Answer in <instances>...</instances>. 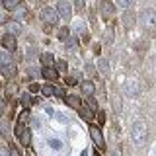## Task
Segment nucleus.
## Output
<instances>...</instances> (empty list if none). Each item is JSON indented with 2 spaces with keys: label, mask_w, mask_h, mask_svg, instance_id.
I'll return each instance as SVG.
<instances>
[{
  "label": "nucleus",
  "mask_w": 156,
  "mask_h": 156,
  "mask_svg": "<svg viewBox=\"0 0 156 156\" xmlns=\"http://www.w3.org/2000/svg\"><path fill=\"white\" fill-rule=\"evenodd\" d=\"M16 135H18V139H20V143H22L23 146H29V140H31V131L26 129L23 125H20L16 127Z\"/></svg>",
  "instance_id": "5"
},
{
  "label": "nucleus",
  "mask_w": 156,
  "mask_h": 156,
  "mask_svg": "<svg viewBox=\"0 0 156 156\" xmlns=\"http://www.w3.org/2000/svg\"><path fill=\"white\" fill-rule=\"evenodd\" d=\"M125 94L131 96V98H135V96L140 94V84L135 80V78H129V80L125 82Z\"/></svg>",
  "instance_id": "6"
},
{
  "label": "nucleus",
  "mask_w": 156,
  "mask_h": 156,
  "mask_svg": "<svg viewBox=\"0 0 156 156\" xmlns=\"http://www.w3.org/2000/svg\"><path fill=\"white\" fill-rule=\"evenodd\" d=\"M111 156H121V152H119V150H115V152L111 154Z\"/></svg>",
  "instance_id": "39"
},
{
  "label": "nucleus",
  "mask_w": 156,
  "mask_h": 156,
  "mask_svg": "<svg viewBox=\"0 0 156 156\" xmlns=\"http://www.w3.org/2000/svg\"><path fill=\"white\" fill-rule=\"evenodd\" d=\"M41 20L47 23V26H57V22H58L57 10H53V8H43V10H41Z\"/></svg>",
  "instance_id": "4"
},
{
  "label": "nucleus",
  "mask_w": 156,
  "mask_h": 156,
  "mask_svg": "<svg viewBox=\"0 0 156 156\" xmlns=\"http://www.w3.org/2000/svg\"><path fill=\"white\" fill-rule=\"evenodd\" d=\"M29 2H31V4H35V2H39V0H29Z\"/></svg>",
  "instance_id": "41"
},
{
  "label": "nucleus",
  "mask_w": 156,
  "mask_h": 156,
  "mask_svg": "<svg viewBox=\"0 0 156 156\" xmlns=\"http://www.w3.org/2000/svg\"><path fill=\"white\" fill-rule=\"evenodd\" d=\"M100 12L104 18H111L115 14V4L109 0H100Z\"/></svg>",
  "instance_id": "7"
},
{
  "label": "nucleus",
  "mask_w": 156,
  "mask_h": 156,
  "mask_svg": "<svg viewBox=\"0 0 156 156\" xmlns=\"http://www.w3.org/2000/svg\"><path fill=\"white\" fill-rule=\"evenodd\" d=\"M2 47L6 49L8 53L14 51V49H16V37L10 35V33H4V35H2Z\"/></svg>",
  "instance_id": "10"
},
{
  "label": "nucleus",
  "mask_w": 156,
  "mask_h": 156,
  "mask_svg": "<svg viewBox=\"0 0 156 156\" xmlns=\"http://www.w3.org/2000/svg\"><path fill=\"white\" fill-rule=\"evenodd\" d=\"M55 96H58V98H65V90H61V88H57Z\"/></svg>",
  "instance_id": "36"
},
{
  "label": "nucleus",
  "mask_w": 156,
  "mask_h": 156,
  "mask_svg": "<svg viewBox=\"0 0 156 156\" xmlns=\"http://www.w3.org/2000/svg\"><path fill=\"white\" fill-rule=\"evenodd\" d=\"M0 4H2V0H0Z\"/></svg>",
  "instance_id": "43"
},
{
  "label": "nucleus",
  "mask_w": 156,
  "mask_h": 156,
  "mask_svg": "<svg viewBox=\"0 0 156 156\" xmlns=\"http://www.w3.org/2000/svg\"><path fill=\"white\" fill-rule=\"evenodd\" d=\"M0 156H10V150L4 148V146H0Z\"/></svg>",
  "instance_id": "34"
},
{
  "label": "nucleus",
  "mask_w": 156,
  "mask_h": 156,
  "mask_svg": "<svg viewBox=\"0 0 156 156\" xmlns=\"http://www.w3.org/2000/svg\"><path fill=\"white\" fill-rule=\"evenodd\" d=\"M154 156H156V152H154Z\"/></svg>",
  "instance_id": "44"
},
{
  "label": "nucleus",
  "mask_w": 156,
  "mask_h": 156,
  "mask_svg": "<svg viewBox=\"0 0 156 156\" xmlns=\"http://www.w3.org/2000/svg\"><path fill=\"white\" fill-rule=\"evenodd\" d=\"M39 90H41V88H39L37 84H31V86H29V94H35V92H39Z\"/></svg>",
  "instance_id": "30"
},
{
  "label": "nucleus",
  "mask_w": 156,
  "mask_h": 156,
  "mask_svg": "<svg viewBox=\"0 0 156 156\" xmlns=\"http://www.w3.org/2000/svg\"><path fill=\"white\" fill-rule=\"evenodd\" d=\"M10 156H22V154L18 152V148H16V146H12V148H10Z\"/></svg>",
  "instance_id": "33"
},
{
  "label": "nucleus",
  "mask_w": 156,
  "mask_h": 156,
  "mask_svg": "<svg viewBox=\"0 0 156 156\" xmlns=\"http://www.w3.org/2000/svg\"><path fill=\"white\" fill-rule=\"evenodd\" d=\"M10 62H14L12 57H10V53L6 51V49H0V66H6V65H10Z\"/></svg>",
  "instance_id": "16"
},
{
  "label": "nucleus",
  "mask_w": 156,
  "mask_h": 156,
  "mask_svg": "<svg viewBox=\"0 0 156 156\" xmlns=\"http://www.w3.org/2000/svg\"><path fill=\"white\" fill-rule=\"evenodd\" d=\"M80 88H82V92H84L86 96H92L96 92V86H94V82H90V80H84L80 84Z\"/></svg>",
  "instance_id": "15"
},
{
  "label": "nucleus",
  "mask_w": 156,
  "mask_h": 156,
  "mask_svg": "<svg viewBox=\"0 0 156 156\" xmlns=\"http://www.w3.org/2000/svg\"><path fill=\"white\" fill-rule=\"evenodd\" d=\"M51 146H53V148H61V143H57V140L53 139V140H51Z\"/></svg>",
  "instance_id": "38"
},
{
  "label": "nucleus",
  "mask_w": 156,
  "mask_h": 156,
  "mask_svg": "<svg viewBox=\"0 0 156 156\" xmlns=\"http://www.w3.org/2000/svg\"><path fill=\"white\" fill-rule=\"evenodd\" d=\"M16 18H20V20H26V18H27V10L22 8V4L16 8Z\"/></svg>",
  "instance_id": "23"
},
{
  "label": "nucleus",
  "mask_w": 156,
  "mask_h": 156,
  "mask_svg": "<svg viewBox=\"0 0 156 156\" xmlns=\"http://www.w3.org/2000/svg\"><path fill=\"white\" fill-rule=\"evenodd\" d=\"M0 72H2L6 78H14V76H16V72H18L16 62H10V65H6V66H0Z\"/></svg>",
  "instance_id": "11"
},
{
  "label": "nucleus",
  "mask_w": 156,
  "mask_h": 156,
  "mask_svg": "<svg viewBox=\"0 0 156 156\" xmlns=\"http://www.w3.org/2000/svg\"><path fill=\"white\" fill-rule=\"evenodd\" d=\"M66 82L72 86V84H76V78H74V76H68V78H66Z\"/></svg>",
  "instance_id": "37"
},
{
  "label": "nucleus",
  "mask_w": 156,
  "mask_h": 156,
  "mask_svg": "<svg viewBox=\"0 0 156 156\" xmlns=\"http://www.w3.org/2000/svg\"><path fill=\"white\" fill-rule=\"evenodd\" d=\"M82 156H88V150H84V152H82Z\"/></svg>",
  "instance_id": "40"
},
{
  "label": "nucleus",
  "mask_w": 156,
  "mask_h": 156,
  "mask_svg": "<svg viewBox=\"0 0 156 156\" xmlns=\"http://www.w3.org/2000/svg\"><path fill=\"white\" fill-rule=\"evenodd\" d=\"M74 6H76V10H84V0H76Z\"/></svg>",
  "instance_id": "31"
},
{
  "label": "nucleus",
  "mask_w": 156,
  "mask_h": 156,
  "mask_svg": "<svg viewBox=\"0 0 156 156\" xmlns=\"http://www.w3.org/2000/svg\"><path fill=\"white\" fill-rule=\"evenodd\" d=\"M86 105L90 107L92 111H96V109H98V101H96V100H94L92 96H88V101H86Z\"/></svg>",
  "instance_id": "24"
},
{
  "label": "nucleus",
  "mask_w": 156,
  "mask_h": 156,
  "mask_svg": "<svg viewBox=\"0 0 156 156\" xmlns=\"http://www.w3.org/2000/svg\"><path fill=\"white\" fill-rule=\"evenodd\" d=\"M98 66H100V70H101L104 76H109V62H107L105 58H100V61H98Z\"/></svg>",
  "instance_id": "18"
},
{
  "label": "nucleus",
  "mask_w": 156,
  "mask_h": 156,
  "mask_svg": "<svg viewBox=\"0 0 156 156\" xmlns=\"http://www.w3.org/2000/svg\"><path fill=\"white\" fill-rule=\"evenodd\" d=\"M4 29H6L10 35L18 37V35H20V31H22V26H20V22H16V20H10V22L4 23Z\"/></svg>",
  "instance_id": "9"
},
{
  "label": "nucleus",
  "mask_w": 156,
  "mask_h": 156,
  "mask_svg": "<svg viewBox=\"0 0 156 156\" xmlns=\"http://www.w3.org/2000/svg\"><path fill=\"white\" fill-rule=\"evenodd\" d=\"M68 68V65H66V61H57V70H62L65 72Z\"/></svg>",
  "instance_id": "26"
},
{
  "label": "nucleus",
  "mask_w": 156,
  "mask_h": 156,
  "mask_svg": "<svg viewBox=\"0 0 156 156\" xmlns=\"http://www.w3.org/2000/svg\"><path fill=\"white\" fill-rule=\"evenodd\" d=\"M20 4H22V0H2V6L6 10H16Z\"/></svg>",
  "instance_id": "19"
},
{
  "label": "nucleus",
  "mask_w": 156,
  "mask_h": 156,
  "mask_svg": "<svg viewBox=\"0 0 156 156\" xmlns=\"http://www.w3.org/2000/svg\"><path fill=\"white\" fill-rule=\"evenodd\" d=\"M90 135H92V139H94V143H96L98 148H104V146H105V143H104V135H101V131L98 129V127H94V125L90 127Z\"/></svg>",
  "instance_id": "8"
},
{
  "label": "nucleus",
  "mask_w": 156,
  "mask_h": 156,
  "mask_svg": "<svg viewBox=\"0 0 156 156\" xmlns=\"http://www.w3.org/2000/svg\"><path fill=\"white\" fill-rule=\"evenodd\" d=\"M131 139L136 146L144 144L146 139H148V127H146L144 121H135L133 127H131Z\"/></svg>",
  "instance_id": "1"
},
{
  "label": "nucleus",
  "mask_w": 156,
  "mask_h": 156,
  "mask_svg": "<svg viewBox=\"0 0 156 156\" xmlns=\"http://www.w3.org/2000/svg\"><path fill=\"white\" fill-rule=\"evenodd\" d=\"M94 156H100V154H98V152H94Z\"/></svg>",
  "instance_id": "42"
},
{
  "label": "nucleus",
  "mask_w": 156,
  "mask_h": 156,
  "mask_svg": "<svg viewBox=\"0 0 156 156\" xmlns=\"http://www.w3.org/2000/svg\"><path fill=\"white\" fill-rule=\"evenodd\" d=\"M57 14L61 16L62 20H70L72 18V6L68 0H58L57 4Z\"/></svg>",
  "instance_id": "3"
},
{
  "label": "nucleus",
  "mask_w": 156,
  "mask_h": 156,
  "mask_svg": "<svg viewBox=\"0 0 156 156\" xmlns=\"http://www.w3.org/2000/svg\"><path fill=\"white\" fill-rule=\"evenodd\" d=\"M74 47H76V39H70L68 41V51H74Z\"/></svg>",
  "instance_id": "32"
},
{
  "label": "nucleus",
  "mask_w": 156,
  "mask_h": 156,
  "mask_svg": "<svg viewBox=\"0 0 156 156\" xmlns=\"http://www.w3.org/2000/svg\"><path fill=\"white\" fill-rule=\"evenodd\" d=\"M104 121H105V115H104V111H100V113H98V123L104 125Z\"/></svg>",
  "instance_id": "29"
},
{
  "label": "nucleus",
  "mask_w": 156,
  "mask_h": 156,
  "mask_svg": "<svg viewBox=\"0 0 156 156\" xmlns=\"http://www.w3.org/2000/svg\"><path fill=\"white\" fill-rule=\"evenodd\" d=\"M41 62L45 66H53V62H55V57L51 55V53H43L41 55Z\"/></svg>",
  "instance_id": "20"
},
{
  "label": "nucleus",
  "mask_w": 156,
  "mask_h": 156,
  "mask_svg": "<svg viewBox=\"0 0 156 156\" xmlns=\"http://www.w3.org/2000/svg\"><path fill=\"white\" fill-rule=\"evenodd\" d=\"M31 98H29V96H23V105H29V104H31Z\"/></svg>",
  "instance_id": "35"
},
{
  "label": "nucleus",
  "mask_w": 156,
  "mask_h": 156,
  "mask_svg": "<svg viewBox=\"0 0 156 156\" xmlns=\"http://www.w3.org/2000/svg\"><path fill=\"white\" fill-rule=\"evenodd\" d=\"M123 26L127 29H131L135 26V14L133 12H125V16H123Z\"/></svg>",
  "instance_id": "17"
},
{
  "label": "nucleus",
  "mask_w": 156,
  "mask_h": 156,
  "mask_svg": "<svg viewBox=\"0 0 156 156\" xmlns=\"http://www.w3.org/2000/svg\"><path fill=\"white\" fill-rule=\"evenodd\" d=\"M78 113H80V117L84 121H88V123H94V111L90 109V107H80V109H78Z\"/></svg>",
  "instance_id": "13"
},
{
  "label": "nucleus",
  "mask_w": 156,
  "mask_h": 156,
  "mask_svg": "<svg viewBox=\"0 0 156 156\" xmlns=\"http://www.w3.org/2000/svg\"><path fill=\"white\" fill-rule=\"evenodd\" d=\"M4 109H6V100H4V96L0 94V115L4 113Z\"/></svg>",
  "instance_id": "27"
},
{
  "label": "nucleus",
  "mask_w": 156,
  "mask_h": 156,
  "mask_svg": "<svg viewBox=\"0 0 156 156\" xmlns=\"http://www.w3.org/2000/svg\"><path fill=\"white\" fill-rule=\"evenodd\" d=\"M65 101H66V104L72 107V109H80V107H82V101L78 100V96L68 94V96H65Z\"/></svg>",
  "instance_id": "14"
},
{
  "label": "nucleus",
  "mask_w": 156,
  "mask_h": 156,
  "mask_svg": "<svg viewBox=\"0 0 156 156\" xmlns=\"http://www.w3.org/2000/svg\"><path fill=\"white\" fill-rule=\"evenodd\" d=\"M57 35H58V39H61V41H66L68 35H70V29H68V27H62V29H58Z\"/></svg>",
  "instance_id": "22"
},
{
  "label": "nucleus",
  "mask_w": 156,
  "mask_h": 156,
  "mask_svg": "<svg viewBox=\"0 0 156 156\" xmlns=\"http://www.w3.org/2000/svg\"><path fill=\"white\" fill-rule=\"evenodd\" d=\"M117 4L125 10V8H131V6H133V0H117Z\"/></svg>",
  "instance_id": "25"
},
{
  "label": "nucleus",
  "mask_w": 156,
  "mask_h": 156,
  "mask_svg": "<svg viewBox=\"0 0 156 156\" xmlns=\"http://www.w3.org/2000/svg\"><path fill=\"white\" fill-rule=\"evenodd\" d=\"M41 74L45 76L47 80H57V78H58V70H57V68H53V66H43Z\"/></svg>",
  "instance_id": "12"
},
{
  "label": "nucleus",
  "mask_w": 156,
  "mask_h": 156,
  "mask_svg": "<svg viewBox=\"0 0 156 156\" xmlns=\"http://www.w3.org/2000/svg\"><path fill=\"white\" fill-rule=\"evenodd\" d=\"M140 23H143L144 29L154 31L156 29V10H152V8L143 10V12H140Z\"/></svg>",
  "instance_id": "2"
},
{
  "label": "nucleus",
  "mask_w": 156,
  "mask_h": 156,
  "mask_svg": "<svg viewBox=\"0 0 156 156\" xmlns=\"http://www.w3.org/2000/svg\"><path fill=\"white\" fill-rule=\"evenodd\" d=\"M0 133H2L4 136L8 135V127H6V123H4V121H0Z\"/></svg>",
  "instance_id": "28"
},
{
  "label": "nucleus",
  "mask_w": 156,
  "mask_h": 156,
  "mask_svg": "<svg viewBox=\"0 0 156 156\" xmlns=\"http://www.w3.org/2000/svg\"><path fill=\"white\" fill-rule=\"evenodd\" d=\"M41 92L45 96H55V92H57V88L53 86V84H45V86H41Z\"/></svg>",
  "instance_id": "21"
}]
</instances>
